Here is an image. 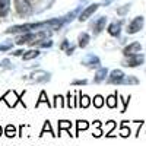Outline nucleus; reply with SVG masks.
Returning a JSON list of instances; mask_svg holds the SVG:
<instances>
[{
  "label": "nucleus",
  "instance_id": "nucleus-1",
  "mask_svg": "<svg viewBox=\"0 0 146 146\" xmlns=\"http://www.w3.org/2000/svg\"><path fill=\"white\" fill-rule=\"evenodd\" d=\"M143 63V56L142 54H131V56H127L126 60L123 62L124 66H130V67H135V66H139Z\"/></svg>",
  "mask_w": 146,
  "mask_h": 146
},
{
  "label": "nucleus",
  "instance_id": "nucleus-2",
  "mask_svg": "<svg viewBox=\"0 0 146 146\" xmlns=\"http://www.w3.org/2000/svg\"><path fill=\"white\" fill-rule=\"evenodd\" d=\"M143 18L142 16H137V18H135L131 22H130V25H129V29H127V32L129 34H135V32H137L139 29H142V27H143Z\"/></svg>",
  "mask_w": 146,
  "mask_h": 146
},
{
  "label": "nucleus",
  "instance_id": "nucleus-3",
  "mask_svg": "<svg viewBox=\"0 0 146 146\" xmlns=\"http://www.w3.org/2000/svg\"><path fill=\"white\" fill-rule=\"evenodd\" d=\"M140 51V44L139 42H133V44H130V45H127L124 50H123V53H124V56H131V54H137Z\"/></svg>",
  "mask_w": 146,
  "mask_h": 146
},
{
  "label": "nucleus",
  "instance_id": "nucleus-4",
  "mask_svg": "<svg viewBox=\"0 0 146 146\" xmlns=\"http://www.w3.org/2000/svg\"><path fill=\"white\" fill-rule=\"evenodd\" d=\"M123 79H124L123 72L114 70V72L111 73V76L108 78V83H120V82H123Z\"/></svg>",
  "mask_w": 146,
  "mask_h": 146
},
{
  "label": "nucleus",
  "instance_id": "nucleus-5",
  "mask_svg": "<svg viewBox=\"0 0 146 146\" xmlns=\"http://www.w3.org/2000/svg\"><path fill=\"white\" fill-rule=\"evenodd\" d=\"M96 9H98V5H91L88 9H85V10L82 12V15H80V18H79V19H80V21H86V19L94 13V12H95Z\"/></svg>",
  "mask_w": 146,
  "mask_h": 146
},
{
  "label": "nucleus",
  "instance_id": "nucleus-6",
  "mask_svg": "<svg viewBox=\"0 0 146 146\" xmlns=\"http://www.w3.org/2000/svg\"><path fill=\"white\" fill-rule=\"evenodd\" d=\"M120 28H121V23H120V22H113L111 25L108 27V34L113 35V36H115V35L120 34Z\"/></svg>",
  "mask_w": 146,
  "mask_h": 146
},
{
  "label": "nucleus",
  "instance_id": "nucleus-7",
  "mask_svg": "<svg viewBox=\"0 0 146 146\" xmlns=\"http://www.w3.org/2000/svg\"><path fill=\"white\" fill-rule=\"evenodd\" d=\"M9 10V0H0V16H5Z\"/></svg>",
  "mask_w": 146,
  "mask_h": 146
},
{
  "label": "nucleus",
  "instance_id": "nucleus-8",
  "mask_svg": "<svg viewBox=\"0 0 146 146\" xmlns=\"http://www.w3.org/2000/svg\"><path fill=\"white\" fill-rule=\"evenodd\" d=\"M88 41H89V35L88 34H80L79 35V47L85 48V45H88Z\"/></svg>",
  "mask_w": 146,
  "mask_h": 146
},
{
  "label": "nucleus",
  "instance_id": "nucleus-9",
  "mask_svg": "<svg viewBox=\"0 0 146 146\" xmlns=\"http://www.w3.org/2000/svg\"><path fill=\"white\" fill-rule=\"evenodd\" d=\"M15 135H16L15 126H13V124H9V126L6 127V136H7V137H13Z\"/></svg>",
  "mask_w": 146,
  "mask_h": 146
},
{
  "label": "nucleus",
  "instance_id": "nucleus-10",
  "mask_svg": "<svg viewBox=\"0 0 146 146\" xmlns=\"http://www.w3.org/2000/svg\"><path fill=\"white\" fill-rule=\"evenodd\" d=\"M38 54H40V51H38V50H31V51H28L27 54H23V60H31V58L36 57Z\"/></svg>",
  "mask_w": 146,
  "mask_h": 146
},
{
  "label": "nucleus",
  "instance_id": "nucleus-11",
  "mask_svg": "<svg viewBox=\"0 0 146 146\" xmlns=\"http://www.w3.org/2000/svg\"><path fill=\"white\" fill-rule=\"evenodd\" d=\"M72 127V123L67 120H63V121H58V130L62 131L63 129H70Z\"/></svg>",
  "mask_w": 146,
  "mask_h": 146
},
{
  "label": "nucleus",
  "instance_id": "nucleus-12",
  "mask_svg": "<svg viewBox=\"0 0 146 146\" xmlns=\"http://www.w3.org/2000/svg\"><path fill=\"white\" fill-rule=\"evenodd\" d=\"M102 104H104V98H102L101 95H96L95 98H94V105H95L96 108H101Z\"/></svg>",
  "mask_w": 146,
  "mask_h": 146
},
{
  "label": "nucleus",
  "instance_id": "nucleus-13",
  "mask_svg": "<svg viewBox=\"0 0 146 146\" xmlns=\"http://www.w3.org/2000/svg\"><path fill=\"white\" fill-rule=\"evenodd\" d=\"M104 25H105V18H101V19H100V22L95 25V34L101 32V31H102V28H104Z\"/></svg>",
  "mask_w": 146,
  "mask_h": 146
},
{
  "label": "nucleus",
  "instance_id": "nucleus-14",
  "mask_svg": "<svg viewBox=\"0 0 146 146\" xmlns=\"http://www.w3.org/2000/svg\"><path fill=\"white\" fill-rule=\"evenodd\" d=\"M76 127H78V131H80V130H86L88 127H89V124H88V121H83V120H79L78 121V124H76Z\"/></svg>",
  "mask_w": 146,
  "mask_h": 146
},
{
  "label": "nucleus",
  "instance_id": "nucleus-15",
  "mask_svg": "<svg viewBox=\"0 0 146 146\" xmlns=\"http://www.w3.org/2000/svg\"><path fill=\"white\" fill-rule=\"evenodd\" d=\"M89 96H86V95H85V96H80V107L82 108H86V107H89Z\"/></svg>",
  "mask_w": 146,
  "mask_h": 146
},
{
  "label": "nucleus",
  "instance_id": "nucleus-16",
  "mask_svg": "<svg viewBox=\"0 0 146 146\" xmlns=\"http://www.w3.org/2000/svg\"><path fill=\"white\" fill-rule=\"evenodd\" d=\"M107 104H108V107L114 108V107L117 105V101H115V95H111V96H108V98H107Z\"/></svg>",
  "mask_w": 146,
  "mask_h": 146
},
{
  "label": "nucleus",
  "instance_id": "nucleus-17",
  "mask_svg": "<svg viewBox=\"0 0 146 146\" xmlns=\"http://www.w3.org/2000/svg\"><path fill=\"white\" fill-rule=\"evenodd\" d=\"M41 102H47L48 105H50V102H48V100H47V96H45V92H41V96H40V100H38V102H36V107H38Z\"/></svg>",
  "mask_w": 146,
  "mask_h": 146
},
{
  "label": "nucleus",
  "instance_id": "nucleus-18",
  "mask_svg": "<svg viewBox=\"0 0 146 146\" xmlns=\"http://www.w3.org/2000/svg\"><path fill=\"white\" fill-rule=\"evenodd\" d=\"M54 100H56V102H54V107H63V96L57 95Z\"/></svg>",
  "mask_w": 146,
  "mask_h": 146
},
{
  "label": "nucleus",
  "instance_id": "nucleus-19",
  "mask_svg": "<svg viewBox=\"0 0 146 146\" xmlns=\"http://www.w3.org/2000/svg\"><path fill=\"white\" fill-rule=\"evenodd\" d=\"M130 135V129L129 127H123V129H121V136H123V137H127Z\"/></svg>",
  "mask_w": 146,
  "mask_h": 146
},
{
  "label": "nucleus",
  "instance_id": "nucleus-20",
  "mask_svg": "<svg viewBox=\"0 0 146 146\" xmlns=\"http://www.w3.org/2000/svg\"><path fill=\"white\" fill-rule=\"evenodd\" d=\"M75 83L76 85H85V83H86V80H76Z\"/></svg>",
  "mask_w": 146,
  "mask_h": 146
},
{
  "label": "nucleus",
  "instance_id": "nucleus-21",
  "mask_svg": "<svg viewBox=\"0 0 146 146\" xmlns=\"http://www.w3.org/2000/svg\"><path fill=\"white\" fill-rule=\"evenodd\" d=\"M94 126H95V127H100L101 124H100V121H95V123H94Z\"/></svg>",
  "mask_w": 146,
  "mask_h": 146
},
{
  "label": "nucleus",
  "instance_id": "nucleus-22",
  "mask_svg": "<svg viewBox=\"0 0 146 146\" xmlns=\"http://www.w3.org/2000/svg\"><path fill=\"white\" fill-rule=\"evenodd\" d=\"M2 133H3V130H2V127H0V136H2Z\"/></svg>",
  "mask_w": 146,
  "mask_h": 146
}]
</instances>
